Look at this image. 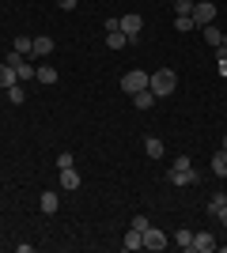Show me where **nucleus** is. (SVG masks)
<instances>
[{
    "label": "nucleus",
    "mask_w": 227,
    "mask_h": 253,
    "mask_svg": "<svg viewBox=\"0 0 227 253\" xmlns=\"http://www.w3.org/2000/svg\"><path fill=\"white\" fill-rule=\"evenodd\" d=\"M148 87H151V95H155V98H167V95H174V87H178V76H174L171 68H159V72H151Z\"/></svg>",
    "instance_id": "f257e3e1"
},
{
    "label": "nucleus",
    "mask_w": 227,
    "mask_h": 253,
    "mask_svg": "<svg viewBox=\"0 0 227 253\" xmlns=\"http://www.w3.org/2000/svg\"><path fill=\"white\" fill-rule=\"evenodd\" d=\"M148 80H151L148 72H140V68H133V72H125V76H121V91H129V95H136V91H144V87H148Z\"/></svg>",
    "instance_id": "f03ea898"
},
{
    "label": "nucleus",
    "mask_w": 227,
    "mask_h": 253,
    "mask_svg": "<svg viewBox=\"0 0 227 253\" xmlns=\"http://www.w3.org/2000/svg\"><path fill=\"white\" fill-rule=\"evenodd\" d=\"M193 23H197V27L216 23V4H212V0H197V4H193Z\"/></svg>",
    "instance_id": "7ed1b4c3"
},
{
    "label": "nucleus",
    "mask_w": 227,
    "mask_h": 253,
    "mask_svg": "<svg viewBox=\"0 0 227 253\" xmlns=\"http://www.w3.org/2000/svg\"><path fill=\"white\" fill-rule=\"evenodd\" d=\"M140 31H144V19L136 15V11H129V15H121V34H125L129 42H133V38H136Z\"/></svg>",
    "instance_id": "20e7f679"
},
{
    "label": "nucleus",
    "mask_w": 227,
    "mask_h": 253,
    "mask_svg": "<svg viewBox=\"0 0 227 253\" xmlns=\"http://www.w3.org/2000/svg\"><path fill=\"white\" fill-rule=\"evenodd\" d=\"M144 250H167V234L159 231V227H148V231H144Z\"/></svg>",
    "instance_id": "39448f33"
},
{
    "label": "nucleus",
    "mask_w": 227,
    "mask_h": 253,
    "mask_svg": "<svg viewBox=\"0 0 227 253\" xmlns=\"http://www.w3.org/2000/svg\"><path fill=\"white\" fill-rule=\"evenodd\" d=\"M193 250L197 253H212L216 250V234L212 231H193Z\"/></svg>",
    "instance_id": "423d86ee"
},
{
    "label": "nucleus",
    "mask_w": 227,
    "mask_h": 253,
    "mask_svg": "<svg viewBox=\"0 0 227 253\" xmlns=\"http://www.w3.org/2000/svg\"><path fill=\"white\" fill-rule=\"evenodd\" d=\"M167 181H174V185H193V181H201V174H197L193 167H189V170H171Z\"/></svg>",
    "instance_id": "0eeeda50"
},
{
    "label": "nucleus",
    "mask_w": 227,
    "mask_h": 253,
    "mask_svg": "<svg viewBox=\"0 0 227 253\" xmlns=\"http://www.w3.org/2000/svg\"><path fill=\"white\" fill-rule=\"evenodd\" d=\"M121 246L129 253H136V250H144V231H136V227H129L125 231V238H121Z\"/></svg>",
    "instance_id": "6e6552de"
},
{
    "label": "nucleus",
    "mask_w": 227,
    "mask_h": 253,
    "mask_svg": "<svg viewBox=\"0 0 227 253\" xmlns=\"http://www.w3.org/2000/svg\"><path fill=\"white\" fill-rule=\"evenodd\" d=\"M133 106H136V110H151V106H155V95H151V87L136 91V95H133Z\"/></svg>",
    "instance_id": "1a4fd4ad"
},
{
    "label": "nucleus",
    "mask_w": 227,
    "mask_h": 253,
    "mask_svg": "<svg viewBox=\"0 0 227 253\" xmlns=\"http://www.w3.org/2000/svg\"><path fill=\"white\" fill-rule=\"evenodd\" d=\"M11 84H19V76H15V68H11L8 61H0V87H4V91H8Z\"/></svg>",
    "instance_id": "9d476101"
},
{
    "label": "nucleus",
    "mask_w": 227,
    "mask_h": 253,
    "mask_svg": "<svg viewBox=\"0 0 227 253\" xmlns=\"http://www.w3.org/2000/svg\"><path fill=\"white\" fill-rule=\"evenodd\" d=\"M61 189H80V174H76V167L61 170Z\"/></svg>",
    "instance_id": "9b49d317"
},
{
    "label": "nucleus",
    "mask_w": 227,
    "mask_h": 253,
    "mask_svg": "<svg viewBox=\"0 0 227 253\" xmlns=\"http://www.w3.org/2000/svg\"><path fill=\"white\" fill-rule=\"evenodd\" d=\"M38 208H42L45 215H53V211L61 208V201H57V193H42V197H38Z\"/></svg>",
    "instance_id": "f8f14e48"
},
{
    "label": "nucleus",
    "mask_w": 227,
    "mask_h": 253,
    "mask_svg": "<svg viewBox=\"0 0 227 253\" xmlns=\"http://www.w3.org/2000/svg\"><path fill=\"white\" fill-rule=\"evenodd\" d=\"M34 80H38V84H57V68H53V64H38Z\"/></svg>",
    "instance_id": "ddd939ff"
},
{
    "label": "nucleus",
    "mask_w": 227,
    "mask_h": 253,
    "mask_svg": "<svg viewBox=\"0 0 227 253\" xmlns=\"http://www.w3.org/2000/svg\"><path fill=\"white\" fill-rule=\"evenodd\" d=\"M212 174H216V178H227V151H216V155H212Z\"/></svg>",
    "instance_id": "4468645a"
},
{
    "label": "nucleus",
    "mask_w": 227,
    "mask_h": 253,
    "mask_svg": "<svg viewBox=\"0 0 227 253\" xmlns=\"http://www.w3.org/2000/svg\"><path fill=\"white\" fill-rule=\"evenodd\" d=\"M144 151H148V159H163V140L148 136V140H144Z\"/></svg>",
    "instance_id": "2eb2a0df"
},
{
    "label": "nucleus",
    "mask_w": 227,
    "mask_h": 253,
    "mask_svg": "<svg viewBox=\"0 0 227 253\" xmlns=\"http://www.w3.org/2000/svg\"><path fill=\"white\" fill-rule=\"evenodd\" d=\"M49 53H53V38H34V57H49Z\"/></svg>",
    "instance_id": "dca6fc26"
},
{
    "label": "nucleus",
    "mask_w": 227,
    "mask_h": 253,
    "mask_svg": "<svg viewBox=\"0 0 227 253\" xmlns=\"http://www.w3.org/2000/svg\"><path fill=\"white\" fill-rule=\"evenodd\" d=\"M34 72H38V64H31V57L15 68V76H19V84H27V80H34Z\"/></svg>",
    "instance_id": "f3484780"
},
{
    "label": "nucleus",
    "mask_w": 227,
    "mask_h": 253,
    "mask_svg": "<svg viewBox=\"0 0 227 253\" xmlns=\"http://www.w3.org/2000/svg\"><path fill=\"white\" fill-rule=\"evenodd\" d=\"M174 246H178V250H193V231H174Z\"/></svg>",
    "instance_id": "a211bd4d"
},
{
    "label": "nucleus",
    "mask_w": 227,
    "mask_h": 253,
    "mask_svg": "<svg viewBox=\"0 0 227 253\" xmlns=\"http://www.w3.org/2000/svg\"><path fill=\"white\" fill-rule=\"evenodd\" d=\"M106 45H110V49H125V45H129V38H125L121 31H106Z\"/></svg>",
    "instance_id": "6ab92c4d"
},
{
    "label": "nucleus",
    "mask_w": 227,
    "mask_h": 253,
    "mask_svg": "<svg viewBox=\"0 0 227 253\" xmlns=\"http://www.w3.org/2000/svg\"><path fill=\"white\" fill-rule=\"evenodd\" d=\"M15 53H23V57H34V38L19 34V38H15Z\"/></svg>",
    "instance_id": "aec40b11"
},
{
    "label": "nucleus",
    "mask_w": 227,
    "mask_h": 253,
    "mask_svg": "<svg viewBox=\"0 0 227 253\" xmlns=\"http://www.w3.org/2000/svg\"><path fill=\"white\" fill-rule=\"evenodd\" d=\"M8 102H11V106H23V102H27V91H23V84H11V87H8Z\"/></svg>",
    "instance_id": "412c9836"
},
{
    "label": "nucleus",
    "mask_w": 227,
    "mask_h": 253,
    "mask_svg": "<svg viewBox=\"0 0 227 253\" xmlns=\"http://www.w3.org/2000/svg\"><path fill=\"white\" fill-rule=\"evenodd\" d=\"M201 31H205V42H208V45H224V31H216L212 23H208V27H201Z\"/></svg>",
    "instance_id": "4be33fe9"
},
{
    "label": "nucleus",
    "mask_w": 227,
    "mask_h": 253,
    "mask_svg": "<svg viewBox=\"0 0 227 253\" xmlns=\"http://www.w3.org/2000/svg\"><path fill=\"white\" fill-rule=\"evenodd\" d=\"M224 204H227V193H212V197H208V215H216Z\"/></svg>",
    "instance_id": "5701e85b"
},
{
    "label": "nucleus",
    "mask_w": 227,
    "mask_h": 253,
    "mask_svg": "<svg viewBox=\"0 0 227 253\" xmlns=\"http://www.w3.org/2000/svg\"><path fill=\"white\" fill-rule=\"evenodd\" d=\"M174 31H197L193 15H174Z\"/></svg>",
    "instance_id": "b1692460"
},
{
    "label": "nucleus",
    "mask_w": 227,
    "mask_h": 253,
    "mask_svg": "<svg viewBox=\"0 0 227 253\" xmlns=\"http://www.w3.org/2000/svg\"><path fill=\"white\" fill-rule=\"evenodd\" d=\"M193 4L197 0H174V11H178V15H193Z\"/></svg>",
    "instance_id": "393cba45"
},
{
    "label": "nucleus",
    "mask_w": 227,
    "mask_h": 253,
    "mask_svg": "<svg viewBox=\"0 0 227 253\" xmlns=\"http://www.w3.org/2000/svg\"><path fill=\"white\" fill-rule=\"evenodd\" d=\"M57 167L65 170V167H76V155L72 151H61V155H57Z\"/></svg>",
    "instance_id": "a878e982"
},
{
    "label": "nucleus",
    "mask_w": 227,
    "mask_h": 253,
    "mask_svg": "<svg viewBox=\"0 0 227 253\" xmlns=\"http://www.w3.org/2000/svg\"><path fill=\"white\" fill-rule=\"evenodd\" d=\"M193 163H189V155H174V167L171 170H189Z\"/></svg>",
    "instance_id": "bb28decb"
},
{
    "label": "nucleus",
    "mask_w": 227,
    "mask_h": 253,
    "mask_svg": "<svg viewBox=\"0 0 227 253\" xmlns=\"http://www.w3.org/2000/svg\"><path fill=\"white\" fill-rule=\"evenodd\" d=\"M129 227H136V231H148L151 223H148V215H133V223H129Z\"/></svg>",
    "instance_id": "cd10ccee"
},
{
    "label": "nucleus",
    "mask_w": 227,
    "mask_h": 253,
    "mask_svg": "<svg viewBox=\"0 0 227 253\" xmlns=\"http://www.w3.org/2000/svg\"><path fill=\"white\" fill-rule=\"evenodd\" d=\"M53 4H57V8H61V11H72L76 4H80V0H53Z\"/></svg>",
    "instance_id": "c85d7f7f"
},
{
    "label": "nucleus",
    "mask_w": 227,
    "mask_h": 253,
    "mask_svg": "<svg viewBox=\"0 0 227 253\" xmlns=\"http://www.w3.org/2000/svg\"><path fill=\"white\" fill-rule=\"evenodd\" d=\"M216 219H220V223H224V227H227V204H224V208L216 211Z\"/></svg>",
    "instance_id": "c756f323"
},
{
    "label": "nucleus",
    "mask_w": 227,
    "mask_h": 253,
    "mask_svg": "<svg viewBox=\"0 0 227 253\" xmlns=\"http://www.w3.org/2000/svg\"><path fill=\"white\" fill-rule=\"evenodd\" d=\"M216 68H220V76H227V57H224V61L216 64Z\"/></svg>",
    "instance_id": "7c9ffc66"
},
{
    "label": "nucleus",
    "mask_w": 227,
    "mask_h": 253,
    "mask_svg": "<svg viewBox=\"0 0 227 253\" xmlns=\"http://www.w3.org/2000/svg\"><path fill=\"white\" fill-rule=\"evenodd\" d=\"M224 49H227V34H224Z\"/></svg>",
    "instance_id": "2f4dec72"
}]
</instances>
